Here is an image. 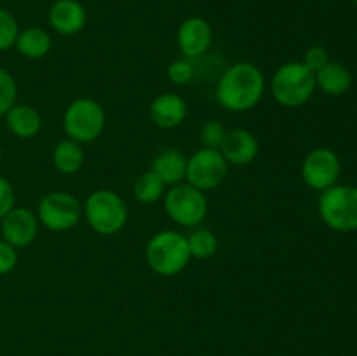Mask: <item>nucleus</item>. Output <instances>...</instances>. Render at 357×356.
Returning a JSON list of instances; mask_svg holds the SVG:
<instances>
[{"mask_svg":"<svg viewBox=\"0 0 357 356\" xmlns=\"http://www.w3.org/2000/svg\"><path fill=\"white\" fill-rule=\"evenodd\" d=\"M267 87L260 66L250 61L234 63L225 70L216 84V100L227 112H250L261 101Z\"/></svg>","mask_w":357,"mask_h":356,"instance_id":"obj_1","label":"nucleus"},{"mask_svg":"<svg viewBox=\"0 0 357 356\" xmlns=\"http://www.w3.org/2000/svg\"><path fill=\"white\" fill-rule=\"evenodd\" d=\"M187 236L178 230L164 229L153 234L145 248V260L157 276H178L190 262Z\"/></svg>","mask_w":357,"mask_h":356,"instance_id":"obj_2","label":"nucleus"},{"mask_svg":"<svg viewBox=\"0 0 357 356\" xmlns=\"http://www.w3.org/2000/svg\"><path fill=\"white\" fill-rule=\"evenodd\" d=\"M82 216L96 234L114 236L124 229L129 212L126 201L117 192L110 188H98L82 202Z\"/></svg>","mask_w":357,"mask_h":356,"instance_id":"obj_3","label":"nucleus"},{"mask_svg":"<svg viewBox=\"0 0 357 356\" xmlns=\"http://www.w3.org/2000/svg\"><path fill=\"white\" fill-rule=\"evenodd\" d=\"M316 73L302 61H288L279 66L271 79V93L281 107L298 108L316 93Z\"/></svg>","mask_w":357,"mask_h":356,"instance_id":"obj_4","label":"nucleus"},{"mask_svg":"<svg viewBox=\"0 0 357 356\" xmlns=\"http://www.w3.org/2000/svg\"><path fill=\"white\" fill-rule=\"evenodd\" d=\"M107 114L100 101L93 98H77L66 107L63 115V131L66 138L80 143H93L103 135Z\"/></svg>","mask_w":357,"mask_h":356,"instance_id":"obj_5","label":"nucleus"},{"mask_svg":"<svg viewBox=\"0 0 357 356\" xmlns=\"http://www.w3.org/2000/svg\"><path fill=\"white\" fill-rule=\"evenodd\" d=\"M321 220L338 232L357 230V187L356 185H333L321 192Z\"/></svg>","mask_w":357,"mask_h":356,"instance_id":"obj_6","label":"nucleus"},{"mask_svg":"<svg viewBox=\"0 0 357 356\" xmlns=\"http://www.w3.org/2000/svg\"><path fill=\"white\" fill-rule=\"evenodd\" d=\"M164 209L174 223L181 227H197L208 215L206 192L187 181L173 185L164 194Z\"/></svg>","mask_w":357,"mask_h":356,"instance_id":"obj_7","label":"nucleus"},{"mask_svg":"<svg viewBox=\"0 0 357 356\" xmlns=\"http://www.w3.org/2000/svg\"><path fill=\"white\" fill-rule=\"evenodd\" d=\"M37 218L45 229L52 232H65L73 229L82 218V202L70 192H49L38 202Z\"/></svg>","mask_w":357,"mask_h":356,"instance_id":"obj_8","label":"nucleus"},{"mask_svg":"<svg viewBox=\"0 0 357 356\" xmlns=\"http://www.w3.org/2000/svg\"><path fill=\"white\" fill-rule=\"evenodd\" d=\"M227 175H229V163L218 149L202 147L187 159L185 181L202 192L215 191L225 181Z\"/></svg>","mask_w":357,"mask_h":356,"instance_id":"obj_9","label":"nucleus"},{"mask_svg":"<svg viewBox=\"0 0 357 356\" xmlns=\"http://www.w3.org/2000/svg\"><path fill=\"white\" fill-rule=\"evenodd\" d=\"M342 173V164L337 154L326 147L310 150L302 163V180L309 188L324 192L337 185Z\"/></svg>","mask_w":357,"mask_h":356,"instance_id":"obj_10","label":"nucleus"},{"mask_svg":"<svg viewBox=\"0 0 357 356\" xmlns=\"http://www.w3.org/2000/svg\"><path fill=\"white\" fill-rule=\"evenodd\" d=\"M2 239L7 241L16 250L26 248L37 239L38 218L31 209L23 206H14L2 220H0Z\"/></svg>","mask_w":357,"mask_h":356,"instance_id":"obj_11","label":"nucleus"},{"mask_svg":"<svg viewBox=\"0 0 357 356\" xmlns=\"http://www.w3.org/2000/svg\"><path fill=\"white\" fill-rule=\"evenodd\" d=\"M213 42V30L206 20L199 16L187 17L180 24L176 34L178 49L183 52L185 58L197 59L208 52Z\"/></svg>","mask_w":357,"mask_h":356,"instance_id":"obj_12","label":"nucleus"},{"mask_svg":"<svg viewBox=\"0 0 357 356\" xmlns=\"http://www.w3.org/2000/svg\"><path fill=\"white\" fill-rule=\"evenodd\" d=\"M218 150L225 157L229 166L230 164L232 166H248L260 154V143L251 131L236 128L225 133V138H223Z\"/></svg>","mask_w":357,"mask_h":356,"instance_id":"obj_13","label":"nucleus"},{"mask_svg":"<svg viewBox=\"0 0 357 356\" xmlns=\"http://www.w3.org/2000/svg\"><path fill=\"white\" fill-rule=\"evenodd\" d=\"M47 20L56 34L72 37L86 27L87 13L79 0H56L49 9Z\"/></svg>","mask_w":357,"mask_h":356,"instance_id":"obj_14","label":"nucleus"},{"mask_svg":"<svg viewBox=\"0 0 357 356\" xmlns=\"http://www.w3.org/2000/svg\"><path fill=\"white\" fill-rule=\"evenodd\" d=\"M187 101L174 93H162L152 100L149 107L150 121L160 129H174L187 119Z\"/></svg>","mask_w":357,"mask_h":356,"instance_id":"obj_15","label":"nucleus"},{"mask_svg":"<svg viewBox=\"0 0 357 356\" xmlns=\"http://www.w3.org/2000/svg\"><path fill=\"white\" fill-rule=\"evenodd\" d=\"M3 119H6L7 129L20 140L33 138L42 129V115L38 114L37 108L30 105H13Z\"/></svg>","mask_w":357,"mask_h":356,"instance_id":"obj_16","label":"nucleus"},{"mask_svg":"<svg viewBox=\"0 0 357 356\" xmlns=\"http://www.w3.org/2000/svg\"><path fill=\"white\" fill-rule=\"evenodd\" d=\"M150 170L164 181V185L181 184L185 181V173H187V157L178 149H166L157 154L152 161Z\"/></svg>","mask_w":357,"mask_h":356,"instance_id":"obj_17","label":"nucleus"},{"mask_svg":"<svg viewBox=\"0 0 357 356\" xmlns=\"http://www.w3.org/2000/svg\"><path fill=\"white\" fill-rule=\"evenodd\" d=\"M14 47L17 49L23 58L26 59H42L51 52L52 38L47 30L40 27H30L20 30Z\"/></svg>","mask_w":357,"mask_h":356,"instance_id":"obj_18","label":"nucleus"},{"mask_svg":"<svg viewBox=\"0 0 357 356\" xmlns=\"http://www.w3.org/2000/svg\"><path fill=\"white\" fill-rule=\"evenodd\" d=\"M316 86L330 96H342L352 86V73L345 65L330 61L316 73Z\"/></svg>","mask_w":357,"mask_h":356,"instance_id":"obj_19","label":"nucleus"},{"mask_svg":"<svg viewBox=\"0 0 357 356\" xmlns=\"http://www.w3.org/2000/svg\"><path fill=\"white\" fill-rule=\"evenodd\" d=\"M52 164L59 173L75 175L84 164L82 145L70 138L58 142L52 150Z\"/></svg>","mask_w":357,"mask_h":356,"instance_id":"obj_20","label":"nucleus"},{"mask_svg":"<svg viewBox=\"0 0 357 356\" xmlns=\"http://www.w3.org/2000/svg\"><path fill=\"white\" fill-rule=\"evenodd\" d=\"M132 194H135L136 201L142 202V205H153L164 198L166 185L152 170H149L136 178Z\"/></svg>","mask_w":357,"mask_h":356,"instance_id":"obj_21","label":"nucleus"},{"mask_svg":"<svg viewBox=\"0 0 357 356\" xmlns=\"http://www.w3.org/2000/svg\"><path fill=\"white\" fill-rule=\"evenodd\" d=\"M187 243L190 257L199 258V260L211 258L218 251L220 246L218 236L211 229H206V227H199V229L192 230L190 236H187Z\"/></svg>","mask_w":357,"mask_h":356,"instance_id":"obj_22","label":"nucleus"},{"mask_svg":"<svg viewBox=\"0 0 357 356\" xmlns=\"http://www.w3.org/2000/svg\"><path fill=\"white\" fill-rule=\"evenodd\" d=\"M17 35H20L17 20L13 13L0 7V52L14 47Z\"/></svg>","mask_w":357,"mask_h":356,"instance_id":"obj_23","label":"nucleus"},{"mask_svg":"<svg viewBox=\"0 0 357 356\" xmlns=\"http://www.w3.org/2000/svg\"><path fill=\"white\" fill-rule=\"evenodd\" d=\"M17 100V84L10 72L0 66V117L7 114Z\"/></svg>","mask_w":357,"mask_h":356,"instance_id":"obj_24","label":"nucleus"},{"mask_svg":"<svg viewBox=\"0 0 357 356\" xmlns=\"http://www.w3.org/2000/svg\"><path fill=\"white\" fill-rule=\"evenodd\" d=\"M225 126L220 121H216V119H211V121H206L201 126L199 140H201L202 147H206V149H220L223 138H225Z\"/></svg>","mask_w":357,"mask_h":356,"instance_id":"obj_25","label":"nucleus"},{"mask_svg":"<svg viewBox=\"0 0 357 356\" xmlns=\"http://www.w3.org/2000/svg\"><path fill=\"white\" fill-rule=\"evenodd\" d=\"M166 73L171 82L176 84V86H185L194 77V65H192V61L188 58L174 59V61L169 63Z\"/></svg>","mask_w":357,"mask_h":356,"instance_id":"obj_26","label":"nucleus"},{"mask_svg":"<svg viewBox=\"0 0 357 356\" xmlns=\"http://www.w3.org/2000/svg\"><path fill=\"white\" fill-rule=\"evenodd\" d=\"M330 61V54H328V51L323 45H312V47H309L303 52L302 63L314 73H317L321 68H324Z\"/></svg>","mask_w":357,"mask_h":356,"instance_id":"obj_27","label":"nucleus"},{"mask_svg":"<svg viewBox=\"0 0 357 356\" xmlns=\"http://www.w3.org/2000/svg\"><path fill=\"white\" fill-rule=\"evenodd\" d=\"M17 250L10 246L7 241L0 239V276H6L14 271L17 265Z\"/></svg>","mask_w":357,"mask_h":356,"instance_id":"obj_28","label":"nucleus"},{"mask_svg":"<svg viewBox=\"0 0 357 356\" xmlns=\"http://www.w3.org/2000/svg\"><path fill=\"white\" fill-rule=\"evenodd\" d=\"M16 202V194H14V187L7 178L0 175V220L14 208Z\"/></svg>","mask_w":357,"mask_h":356,"instance_id":"obj_29","label":"nucleus"},{"mask_svg":"<svg viewBox=\"0 0 357 356\" xmlns=\"http://www.w3.org/2000/svg\"><path fill=\"white\" fill-rule=\"evenodd\" d=\"M2 156H3V150H2V145H0V163H2Z\"/></svg>","mask_w":357,"mask_h":356,"instance_id":"obj_30","label":"nucleus"},{"mask_svg":"<svg viewBox=\"0 0 357 356\" xmlns=\"http://www.w3.org/2000/svg\"><path fill=\"white\" fill-rule=\"evenodd\" d=\"M354 3H356V6H357V0H354Z\"/></svg>","mask_w":357,"mask_h":356,"instance_id":"obj_31","label":"nucleus"}]
</instances>
